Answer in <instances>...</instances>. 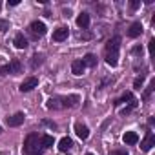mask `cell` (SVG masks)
Wrapping results in <instances>:
<instances>
[{
    "instance_id": "cell-1",
    "label": "cell",
    "mask_w": 155,
    "mask_h": 155,
    "mask_svg": "<svg viewBox=\"0 0 155 155\" xmlns=\"http://www.w3.org/2000/svg\"><path fill=\"white\" fill-rule=\"evenodd\" d=\"M44 148H42V135L38 133H29L24 140V148L22 153L24 155H42Z\"/></svg>"
},
{
    "instance_id": "cell-2",
    "label": "cell",
    "mask_w": 155,
    "mask_h": 155,
    "mask_svg": "<svg viewBox=\"0 0 155 155\" xmlns=\"http://www.w3.org/2000/svg\"><path fill=\"white\" fill-rule=\"evenodd\" d=\"M119 48H120V37H113L106 42V64L111 68L119 64Z\"/></svg>"
},
{
    "instance_id": "cell-3",
    "label": "cell",
    "mask_w": 155,
    "mask_h": 155,
    "mask_svg": "<svg viewBox=\"0 0 155 155\" xmlns=\"http://www.w3.org/2000/svg\"><path fill=\"white\" fill-rule=\"evenodd\" d=\"M22 71V62L18 60V58H13L9 64H6V66H0V77L2 75H17V73H20Z\"/></svg>"
},
{
    "instance_id": "cell-4",
    "label": "cell",
    "mask_w": 155,
    "mask_h": 155,
    "mask_svg": "<svg viewBox=\"0 0 155 155\" xmlns=\"http://www.w3.org/2000/svg\"><path fill=\"white\" fill-rule=\"evenodd\" d=\"M29 29H31V33H33L35 37H42V35H46V31H48L46 24L40 22V20H33V22L29 24Z\"/></svg>"
},
{
    "instance_id": "cell-5",
    "label": "cell",
    "mask_w": 155,
    "mask_h": 155,
    "mask_svg": "<svg viewBox=\"0 0 155 155\" xmlns=\"http://www.w3.org/2000/svg\"><path fill=\"white\" fill-rule=\"evenodd\" d=\"M37 86H38V79H37V77H28V79L20 84V88H18V90H20L22 93H28V91L35 90Z\"/></svg>"
},
{
    "instance_id": "cell-6",
    "label": "cell",
    "mask_w": 155,
    "mask_h": 155,
    "mask_svg": "<svg viewBox=\"0 0 155 155\" xmlns=\"http://www.w3.org/2000/svg\"><path fill=\"white\" fill-rule=\"evenodd\" d=\"M60 101V108H73L79 104V95H68V97H58Z\"/></svg>"
},
{
    "instance_id": "cell-7",
    "label": "cell",
    "mask_w": 155,
    "mask_h": 155,
    "mask_svg": "<svg viewBox=\"0 0 155 155\" xmlns=\"http://www.w3.org/2000/svg\"><path fill=\"white\" fill-rule=\"evenodd\" d=\"M24 119H26V115H24L22 111H18V113H15V115L8 117L6 120H8V126H11V128H17V126H20V124H24Z\"/></svg>"
},
{
    "instance_id": "cell-8",
    "label": "cell",
    "mask_w": 155,
    "mask_h": 155,
    "mask_svg": "<svg viewBox=\"0 0 155 155\" xmlns=\"http://www.w3.org/2000/svg\"><path fill=\"white\" fill-rule=\"evenodd\" d=\"M68 35H69V29H68L66 26H62V28H58V29H55V31H53V40L62 42V40H66V38H68Z\"/></svg>"
},
{
    "instance_id": "cell-9",
    "label": "cell",
    "mask_w": 155,
    "mask_h": 155,
    "mask_svg": "<svg viewBox=\"0 0 155 155\" xmlns=\"http://www.w3.org/2000/svg\"><path fill=\"white\" fill-rule=\"evenodd\" d=\"M84 69H86V64H84L82 60H73V62H71V73H73V75L81 77V75L84 73Z\"/></svg>"
},
{
    "instance_id": "cell-10",
    "label": "cell",
    "mask_w": 155,
    "mask_h": 155,
    "mask_svg": "<svg viewBox=\"0 0 155 155\" xmlns=\"http://www.w3.org/2000/svg\"><path fill=\"white\" fill-rule=\"evenodd\" d=\"M122 142L128 144V146H133V144L139 142V135H137L135 131H126V133L122 135Z\"/></svg>"
},
{
    "instance_id": "cell-11",
    "label": "cell",
    "mask_w": 155,
    "mask_h": 155,
    "mask_svg": "<svg viewBox=\"0 0 155 155\" xmlns=\"http://www.w3.org/2000/svg\"><path fill=\"white\" fill-rule=\"evenodd\" d=\"M71 148H73V140H71L69 137H62V139L58 140V150H60L62 153L71 151Z\"/></svg>"
},
{
    "instance_id": "cell-12",
    "label": "cell",
    "mask_w": 155,
    "mask_h": 155,
    "mask_svg": "<svg viewBox=\"0 0 155 155\" xmlns=\"http://www.w3.org/2000/svg\"><path fill=\"white\" fill-rule=\"evenodd\" d=\"M13 44H15V48H17V49H26V48H28V38L24 37V33H17V35H15Z\"/></svg>"
},
{
    "instance_id": "cell-13",
    "label": "cell",
    "mask_w": 155,
    "mask_h": 155,
    "mask_svg": "<svg viewBox=\"0 0 155 155\" xmlns=\"http://www.w3.org/2000/svg\"><path fill=\"white\" fill-rule=\"evenodd\" d=\"M153 146H155V137H153L151 133H148V137L140 142V150H142V151H150Z\"/></svg>"
},
{
    "instance_id": "cell-14",
    "label": "cell",
    "mask_w": 155,
    "mask_h": 155,
    "mask_svg": "<svg viewBox=\"0 0 155 155\" xmlns=\"http://www.w3.org/2000/svg\"><path fill=\"white\" fill-rule=\"evenodd\" d=\"M77 26H79L81 29H88L90 28V15L88 13H81L79 17H77Z\"/></svg>"
},
{
    "instance_id": "cell-15",
    "label": "cell",
    "mask_w": 155,
    "mask_h": 155,
    "mask_svg": "<svg viewBox=\"0 0 155 155\" xmlns=\"http://www.w3.org/2000/svg\"><path fill=\"white\" fill-rule=\"evenodd\" d=\"M75 133L79 135L82 140L90 137V130H88V126H84V124H81V122H79V124H75Z\"/></svg>"
},
{
    "instance_id": "cell-16",
    "label": "cell",
    "mask_w": 155,
    "mask_h": 155,
    "mask_svg": "<svg viewBox=\"0 0 155 155\" xmlns=\"http://www.w3.org/2000/svg\"><path fill=\"white\" fill-rule=\"evenodd\" d=\"M140 33H142V24H140V22H133V24L130 26V29H128V35H130L131 38H137Z\"/></svg>"
},
{
    "instance_id": "cell-17",
    "label": "cell",
    "mask_w": 155,
    "mask_h": 155,
    "mask_svg": "<svg viewBox=\"0 0 155 155\" xmlns=\"http://www.w3.org/2000/svg\"><path fill=\"white\" fill-rule=\"evenodd\" d=\"M42 62H44V55L42 53H35L33 57H31V69H37L38 66H42Z\"/></svg>"
},
{
    "instance_id": "cell-18",
    "label": "cell",
    "mask_w": 155,
    "mask_h": 155,
    "mask_svg": "<svg viewBox=\"0 0 155 155\" xmlns=\"http://www.w3.org/2000/svg\"><path fill=\"white\" fill-rule=\"evenodd\" d=\"M46 108H48V110H60V101H58V97H51V99L46 102Z\"/></svg>"
},
{
    "instance_id": "cell-19",
    "label": "cell",
    "mask_w": 155,
    "mask_h": 155,
    "mask_svg": "<svg viewBox=\"0 0 155 155\" xmlns=\"http://www.w3.org/2000/svg\"><path fill=\"white\" fill-rule=\"evenodd\" d=\"M82 62H84L86 66H91V68H95V66H97V57H95L93 53H88V55L82 58Z\"/></svg>"
},
{
    "instance_id": "cell-20",
    "label": "cell",
    "mask_w": 155,
    "mask_h": 155,
    "mask_svg": "<svg viewBox=\"0 0 155 155\" xmlns=\"http://www.w3.org/2000/svg\"><path fill=\"white\" fill-rule=\"evenodd\" d=\"M126 101H133V95H131V91H126L122 97H119V99H115V106H119V104H122V102H126Z\"/></svg>"
},
{
    "instance_id": "cell-21",
    "label": "cell",
    "mask_w": 155,
    "mask_h": 155,
    "mask_svg": "<svg viewBox=\"0 0 155 155\" xmlns=\"http://www.w3.org/2000/svg\"><path fill=\"white\" fill-rule=\"evenodd\" d=\"M53 142H55V140H53V137H51V135H42V148H44V150L51 148V146H53Z\"/></svg>"
},
{
    "instance_id": "cell-22",
    "label": "cell",
    "mask_w": 155,
    "mask_h": 155,
    "mask_svg": "<svg viewBox=\"0 0 155 155\" xmlns=\"http://www.w3.org/2000/svg\"><path fill=\"white\" fill-rule=\"evenodd\" d=\"M135 106H137V101L133 99V101H131V102H130V104H128V106H126L122 111H120V113H122V115H128L130 111H133V110H135Z\"/></svg>"
},
{
    "instance_id": "cell-23",
    "label": "cell",
    "mask_w": 155,
    "mask_h": 155,
    "mask_svg": "<svg viewBox=\"0 0 155 155\" xmlns=\"http://www.w3.org/2000/svg\"><path fill=\"white\" fill-rule=\"evenodd\" d=\"M153 90H155V82H151V84L148 86V90H146V91L142 93V99H144V101H148V97H150V93H151Z\"/></svg>"
},
{
    "instance_id": "cell-24",
    "label": "cell",
    "mask_w": 155,
    "mask_h": 155,
    "mask_svg": "<svg viewBox=\"0 0 155 155\" xmlns=\"http://www.w3.org/2000/svg\"><path fill=\"white\" fill-rule=\"evenodd\" d=\"M8 29H9V22L0 18V31H8Z\"/></svg>"
},
{
    "instance_id": "cell-25",
    "label": "cell",
    "mask_w": 155,
    "mask_h": 155,
    "mask_svg": "<svg viewBox=\"0 0 155 155\" xmlns=\"http://www.w3.org/2000/svg\"><path fill=\"white\" fill-rule=\"evenodd\" d=\"M142 82H144V77H137V79H135V82H133V88H140L142 86Z\"/></svg>"
},
{
    "instance_id": "cell-26",
    "label": "cell",
    "mask_w": 155,
    "mask_h": 155,
    "mask_svg": "<svg viewBox=\"0 0 155 155\" xmlns=\"http://www.w3.org/2000/svg\"><path fill=\"white\" fill-rule=\"evenodd\" d=\"M131 53H133V55H142V46H133Z\"/></svg>"
},
{
    "instance_id": "cell-27",
    "label": "cell",
    "mask_w": 155,
    "mask_h": 155,
    "mask_svg": "<svg viewBox=\"0 0 155 155\" xmlns=\"http://www.w3.org/2000/svg\"><path fill=\"white\" fill-rule=\"evenodd\" d=\"M42 122H44V124H46V126H49V128H51V130H57V124H55V122H53V120H48V119H44V120H42Z\"/></svg>"
},
{
    "instance_id": "cell-28",
    "label": "cell",
    "mask_w": 155,
    "mask_h": 155,
    "mask_svg": "<svg viewBox=\"0 0 155 155\" xmlns=\"http://www.w3.org/2000/svg\"><path fill=\"white\" fill-rule=\"evenodd\" d=\"M111 155H128V151L126 150H113Z\"/></svg>"
},
{
    "instance_id": "cell-29",
    "label": "cell",
    "mask_w": 155,
    "mask_h": 155,
    "mask_svg": "<svg viewBox=\"0 0 155 155\" xmlns=\"http://www.w3.org/2000/svg\"><path fill=\"white\" fill-rule=\"evenodd\" d=\"M148 48H150V53L153 55V53H155V40H150V44H148Z\"/></svg>"
},
{
    "instance_id": "cell-30",
    "label": "cell",
    "mask_w": 155,
    "mask_h": 155,
    "mask_svg": "<svg viewBox=\"0 0 155 155\" xmlns=\"http://www.w3.org/2000/svg\"><path fill=\"white\" fill-rule=\"evenodd\" d=\"M139 6H140V2H139V0H133V2H130V8H131V9H137Z\"/></svg>"
},
{
    "instance_id": "cell-31",
    "label": "cell",
    "mask_w": 155,
    "mask_h": 155,
    "mask_svg": "<svg viewBox=\"0 0 155 155\" xmlns=\"http://www.w3.org/2000/svg\"><path fill=\"white\" fill-rule=\"evenodd\" d=\"M9 6H18V0H9Z\"/></svg>"
},
{
    "instance_id": "cell-32",
    "label": "cell",
    "mask_w": 155,
    "mask_h": 155,
    "mask_svg": "<svg viewBox=\"0 0 155 155\" xmlns=\"http://www.w3.org/2000/svg\"><path fill=\"white\" fill-rule=\"evenodd\" d=\"M0 133H2V126H0Z\"/></svg>"
},
{
    "instance_id": "cell-33",
    "label": "cell",
    "mask_w": 155,
    "mask_h": 155,
    "mask_svg": "<svg viewBox=\"0 0 155 155\" xmlns=\"http://www.w3.org/2000/svg\"><path fill=\"white\" fill-rule=\"evenodd\" d=\"M86 155H93V153H86Z\"/></svg>"
}]
</instances>
